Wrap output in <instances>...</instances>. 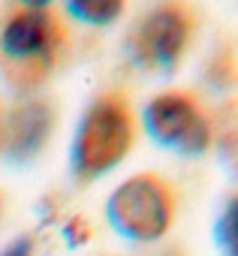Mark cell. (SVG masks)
<instances>
[{
    "instance_id": "1",
    "label": "cell",
    "mask_w": 238,
    "mask_h": 256,
    "mask_svg": "<svg viewBox=\"0 0 238 256\" xmlns=\"http://www.w3.org/2000/svg\"><path fill=\"white\" fill-rule=\"evenodd\" d=\"M66 42V24L52 10H10L0 18V78L18 94L40 90L64 64Z\"/></svg>"
},
{
    "instance_id": "7",
    "label": "cell",
    "mask_w": 238,
    "mask_h": 256,
    "mask_svg": "<svg viewBox=\"0 0 238 256\" xmlns=\"http://www.w3.org/2000/svg\"><path fill=\"white\" fill-rule=\"evenodd\" d=\"M127 0H66V12L88 28H108L124 16Z\"/></svg>"
},
{
    "instance_id": "13",
    "label": "cell",
    "mask_w": 238,
    "mask_h": 256,
    "mask_svg": "<svg viewBox=\"0 0 238 256\" xmlns=\"http://www.w3.org/2000/svg\"><path fill=\"white\" fill-rule=\"evenodd\" d=\"M166 256H169V253H166Z\"/></svg>"
},
{
    "instance_id": "2",
    "label": "cell",
    "mask_w": 238,
    "mask_h": 256,
    "mask_svg": "<svg viewBox=\"0 0 238 256\" xmlns=\"http://www.w3.org/2000/svg\"><path fill=\"white\" fill-rule=\"evenodd\" d=\"M136 145V112L124 90H102L82 112L72 145L70 175L76 184H94L118 169Z\"/></svg>"
},
{
    "instance_id": "6",
    "label": "cell",
    "mask_w": 238,
    "mask_h": 256,
    "mask_svg": "<svg viewBox=\"0 0 238 256\" xmlns=\"http://www.w3.org/2000/svg\"><path fill=\"white\" fill-rule=\"evenodd\" d=\"M54 133V106L42 96H24L4 114L0 154L16 166L34 163Z\"/></svg>"
},
{
    "instance_id": "5",
    "label": "cell",
    "mask_w": 238,
    "mask_h": 256,
    "mask_svg": "<svg viewBox=\"0 0 238 256\" xmlns=\"http://www.w3.org/2000/svg\"><path fill=\"white\" fill-rule=\"evenodd\" d=\"M142 126L154 145L181 157H205L214 148V118L193 90L151 96L142 108Z\"/></svg>"
},
{
    "instance_id": "9",
    "label": "cell",
    "mask_w": 238,
    "mask_h": 256,
    "mask_svg": "<svg viewBox=\"0 0 238 256\" xmlns=\"http://www.w3.org/2000/svg\"><path fill=\"white\" fill-rule=\"evenodd\" d=\"M205 78H208V84H211L214 90H229V88H235V82H238V66H235V58H232L229 48H220V52L211 54V60H208V66H205Z\"/></svg>"
},
{
    "instance_id": "10",
    "label": "cell",
    "mask_w": 238,
    "mask_h": 256,
    "mask_svg": "<svg viewBox=\"0 0 238 256\" xmlns=\"http://www.w3.org/2000/svg\"><path fill=\"white\" fill-rule=\"evenodd\" d=\"M0 256H34V238L30 235L16 238L12 244H6L4 250H0Z\"/></svg>"
},
{
    "instance_id": "12",
    "label": "cell",
    "mask_w": 238,
    "mask_h": 256,
    "mask_svg": "<svg viewBox=\"0 0 238 256\" xmlns=\"http://www.w3.org/2000/svg\"><path fill=\"white\" fill-rule=\"evenodd\" d=\"M0 136H4V108H0Z\"/></svg>"
},
{
    "instance_id": "3",
    "label": "cell",
    "mask_w": 238,
    "mask_h": 256,
    "mask_svg": "<svg viewBox=\"0 0 238 256\" xmlns=\"http://www.w3.org/2000/svg\"><path fill=\"white\" fill-rule=\"evenodd\" d=\"M178 214V193L175 187L157 172H139L121 181L108 202L106 220L108 226L136 244H154L169 235Z\"/></svg>"
},
{
    "instance_id": "11",
    "label": "cell",
    "mask_w": 238,
    "mask_h": 256,
    "mask_svg": "<svg viewBox=\"0 0 238 256\" xmlns=\"http://www.w3.org/2000/svg\"><path fill=\"white\" fill-rule=\"evenodd\" d=\"M16 4L24 6V10H48L52 0H16Z\"/></svg>"
},
{
    "instance_id": "4",
    "label": "cell",
    "mask_w": 238,
    "mask_h": 256,
    "mask_svg": "<svg viewBox=\"0 0 238 256\" xmlns=\"http://www.w3.org/2000/svg\"><path fill=\"white\" fill-rule=\"evenodd\" d=\"M196 36V12L187 0H157L127 34V58L136 70L172 76Z\"/></svg>"
},
{
    "instance_id": "8",
    "label": "cell",
    "mask_w": 238,
    "mask_h": 256,
    "mask_svg": "<svg viewBox=\"0 0 238 256\" xmlns=\"http://www.w3.org/2000/svg\"><path fill=\"white\" fill-rule=\"evenodd\" d=\"M214 241L223 256H238V193L226 199V205L214 223Z\"/></svg>"
}]
</instances>
